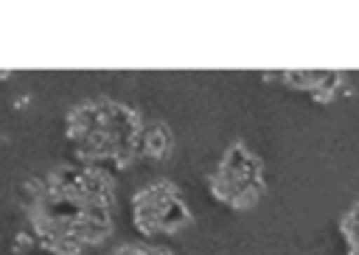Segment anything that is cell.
I'll use <instances>...</instances> for the list:
<instances>
[{
  "mask_svg": "<svg viewBox=\"0 0 359 255\" xmlns=\"http://www.w3.org/2000/svg\"><path fill=\"white\" fill-rule=\"evenodd\" d=\"M168 146H171V132L163 123H149L146 129H140L137 154H146L151 160H160V157L168 154Z\"/></svg>",
  "mask_w": 359,
  "mask_h": 255,
  "instance_id": "2",
  "label": "cell"
},
{
  "mask_svg": "<svg viewBox=\"0 0 359 255\" xmlns=\"http://www.w3.org/2000/svg\"><path fill=\"white\" fill-rule=\"evenodd\" d=\"M137 118L112 101H90L70 112V140L90 163H126L137 154Z\"/></svg>",
  "mask_w": 359,
  "mask_h": 255,
  "instance_id": "1",
  "label": "cell"
}]
</instances>
